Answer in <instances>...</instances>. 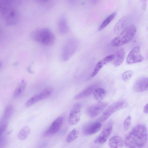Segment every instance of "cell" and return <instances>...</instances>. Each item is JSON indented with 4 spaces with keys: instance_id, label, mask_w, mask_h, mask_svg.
I'll list each match as a JSON object with an SVG mask.
<instances>
[{
    "instance_id": "f1b7e54d",
    "label": "cell",
    "mask_w": 148,
    "mask_h": 148,
    "mask_svg": "<svg viewBox=\"0 0 148 148\" xmlns=\"http://www.w3.org/2000/svg\"><path fill=\"white\" fill-rule=\"evenodd\" d=\"M131 117L130 116H128L125 120L124 123V127L126 130L129 129L131 124Z\"/></svg>"
},
{
    "instance_id": "ffe728a7",
    "label": "cell",
    "mask_w": 148,
    "mask_h": 148,
    "mask_svg": "<svg viewBox=\"0 0 148 148\" xmlns=\"http://www.w3.org/2000/svg\"><path fill=\"white\" fill-rule=\"evenodd\" d=\"M27 85V82L26 80H22L14 92L13 94V98L15 99L20 97L25 90Z\"/></svg>"
},
{
    "instance_id": "4fadbf2b",
    "label": "cell",
    "mask_w": 148,
    "mask_h": 148,
    "mask_svg": "<svg viewBox=\"0 0 148 148\" xmlns=\"http://www.w3.org/2000/svg\"><path fill=\"white\" fill-rule=\"evenodd\" d=\"M134 89L136 92H141L148 90V77H143L139 78L134 84Z\"/></svg>"
},
{
    "instance_id": "30bf717a",
    "label": "cell",
    "mask_w": 148,
    "mask_h": 148,
    "mask_svg": "<svg viewBox=\"0 0 148 148\" xmlns=\"http://www.w3.org/2000/svg\"><path fill=\"white\" fill-rule=\"evenodd\" d=\"M107 106L106 102H99L89 107L87 110V113L90 117H95L100 114Z\"/></svg>"
},
{
    "instance_id": "ba28073f",
    "label": "cell",
    "mask_w": 148,
    "mask_h": 148,
    "mask_svg": "<svg viewBox=\"0 0 148 148\" xmlns=\"http://www.w3.org/2000/svg\"><path fill=\"white\" fill-rule=\"evenodd\" d=\"M144 58L142 55L140 48L138 46L134 47L127 55L126 62L128 64H132L142 62Z\"/></svg>"
},
{
    "instance_id": "2e32d148",
    "label": "cell",
    "mask_w": 148,
    "mask_h": 148,
    "mask_svg": "<svg viewBox=\"0 0 148 148\" xmlns=\"http://www.w3.org/2000/svg\"><path fill=\"white\" fill-rule=\"evenodd\" d=\"M114 54V57L113 63L115 66H118L123 62L125 57V52L124 49L121 48L118 49Z\"/></svg>"
},
{
    "instance_id": "3957f363",
    "label": "cell",
    "mask_w": 148,
    "mask_h": 148,
    "mask_svg": "<svg viewBox=\"0 0 148 148\" xmlns=\"http://www.w3.org/2000/svg\"><path fill=\"white\" fill-rule=\"evenodd\" d=\"M136 32V28L134 25L127 26L125 29L112 40L111 45L119 47L130 42L134 37Z\"/></svg>"
},
{
    "instance_id": "8992f818",
    "label": "cell",
    "mask_w": 148,
    "mask_h": 148,
    "mask_svg": "<svg viewBox=\"0 0 148 148\" xmlns=\"http://www.w3.org/2000/svg\"><path fill=\"white\" fill-rule=\"evenodd\" d=\"M112 127L113 123L112 122L107 123L95 138L94 143L99 144H103L105 143L112 133Z\"/></svg>"
},
{
    "instance_id": "603a6c76",
    "label": "cell",
    "mask_w": 148,
    "mask_h": 148,
    "mask_svg": "<svg viewBox=\"0 0 148 148\" xmlns=\"http://www.w3.org/2000/svg\"><path fill=\"white\" fill-rule=\"evenodd\" d=\"M79 134V130L77 128L73 129L68 134L66 138V141L68 143H71L78 137Z\"/></svg>"
},
{
    "instance_id": "d4e9b609",
    "label": "cell",
    "mask_w": 148,
    "mask_h": 148,
    "mask_svg": "<svg viewBox=\"0 0 148 148\" xmlns=\"http://www.w3.org/2000/svg\"><path fill=\"white\" fill-rule=\"evenodd\" d=\"M116 14V12H114L107 17L100 25L98 28V30L100 31L105 28L115 17Z\"/></svg>"
},
{
    "instance_id": "cb8c5ba5",
    "label": "cell",
    "mask_w": 148,
    "mask_h": 148,
    "mask_svg": "<svg viewBox=\"0 0 148 148\" xmlns=\"http://www.w3.org/2000/svg\"><path fill=\"white\" fill-rule=\"evenodd\" d=\"M30 130V128L28 126L23 127L18 133V137L21 140L25 139L29 135Z\"/></svg>"
},
{
    "instance_id": "7402d4cb",
    "label": "cell",
    "mask_w": 148,
    "mask_h": 148,
    "mask_svg": "<svg viewBox=\"0 0 148 148\" xmlns=\"http://www.w3.org/2000/svg\"><path fill=\"white\" fill-rule=\"evenodd\" d=\"M106 91L104 89L101 88H96L93 92V97L95 99L101 102L104 98L106 95Z\"/></svg>"
},
{
    "instance_id": "d6986e66",
    "label": "cell",
    "mask_w": 148,
    "mask_h": 148,
    "mask_svg": "<svg viewBox=\"0 0 148 148\" xmlns=\"http://www.w3.org/2000/svg\"><path fill=\"white\" fill-rule=\"evenodd\" d=\"M97 84H94L87 87L77 94L75 97V99H79L83 98L89 96L96 88Z\"/></svg>"
},
{
    "instance_id": "ac0fdd59",
    "label": "cell",
    "mask_w": 148,
    "mask_h": 148,
    "mask_svg": "<svg viewBox=\"0 0 148 148\" xmlns=\"http://www.w3.org/2000/svg\"><path fill=\"white\" fill-rule=\"evenodd\" d=\"M123 144L124 142L122 139L119 136H113L108 140L109 148H122Z\"/></svg>"
},
{
    "instance_id": "5bb4252c",
    "label": "cell",
    "mask_w": 148,
    "mask_h": 148,
    "mask_svg": "<svg viewBox=\"0 0 148 148\" xmlns=\"http://www.w3.org/2000/svg\"><path fill=\"white\" fill-rule=\"evenodd\" d=\"M114 57V54H112L106 56L100 60L96 64L91 76L93 77L95 76L100 69L105 65L113 61Z\"/></svg>"
},
{
    "instance_id": "9a60e30c",
    "label": "cell",
    "mask_w": 148,
    "mask_h": 148,
    "mask_svg": "<svg viewBox=\"0 0 148 148\" xmlns=\"http://www.w3.org/2000/svg\"><path fill=\"white\" fill-rule=\"evenodd\" d=\"M128 19V16L125 15L121 18L116 23L114 29L116 34H119L127 26H126Z\"/></svg>"
},
{
    "instance_id": "9c48e42d",
    "label": "cell",
    "mask_w": 148,
    "mask_h": 148,
    "mask_svg": "<svg viewBox=\"0 0 148 148\" xmlns=\"http://www.w3.org/2000/svg\"><path fill=\"white\" fill-rule=\"evenodd\" d=\"M82 105L78 103L74 105L69 114L68 122L71 125L77 123L80 121L81 115Z\"/></svg>"
},
{
    "instance_id": "484cf974",
    "label": "cell",
    "mask_w": 148,
    "mask_h": 148,
    "mask_svg": "<svg viewBox=\"0 0 148 148\" xmlns=\"http://www.w3.org/2000/svg\"><path fill=\"white\" fill-rule=\"evenodd\" d=\"M14 112V108L13 106L10 105L7 106L4 110L3 118L8 120L12 115Z\"/></svg>"
},
{
    "instance_id": "6da1fadb",
    "label": "cell",
    "mask_w": 148,
    "mask_h": 148,
    "mask_svg": "<svg viewBox=\"0 0 148 148\" xmlns=\"http://www.w3.org/2000/svg\"><path fill=\"white\" fill-rule=\"evenodd\" d=\"M147 139V132L143 124L136 125L125 137V144L128 148H140L145 144Z\"/></svg>"
},
{
    "instance_id": "5b68a950",
    "label": "cell",
    "mask_w": 148,
    "mask_h": 148,
    "mask_svg": "<svg viewBox=\"0 0 148 148\" xmlns=\"http://www.w3.org/2000/svg\"><path fill=\"white\" fill-rule=\"evenodd\" d=\"M127 106V103L124 100H121L113 103L102 113L99 119V121L101 122L105 121L115 112L125 108Z\"/></svg>"
},
{
    "instance_id": "8fae6325",
    "label": "cell",
    "mask_w": 148,
    "mask_h": 148,
    "mask_svg": "<svg viewBox=\"0 0 148 148\" xmlns=\"http://www.w3.org/2000/svg\"><path fill=\"white\" fill-rule=\"evenodd\" d=\"M75 41H68L64 47L62 53L63 60L66 61L69 59L75 53L77 48L76 43Z\"/></svg>"
},
{
    "instance_id": "7a4b0ae2",
    "label": "cell",
    "mask_w": 148,
    "mask_h": 148,
    "mask_svg": "<svg viewBox=\"0 0 148 148\" xmlns=\"http://www.w3.org/2000/svg\"><path fill=\"white\" fill-rule=\"evenodd\" d=\"M16 4V3L13 1H4L0 3L1 14L8 25H14L18 20Z\"/></svg>"
},
{
    "instance_id": "44dd1931",
    "label": "cell",
    "mask_w": 148,
    "mask_h": 148,
    "mask_svg": "<svg viewBox=\"0 0 148 148\" xmlns=\"http://www.w3.org/2000/svg\"><path fill=\"white\" fill-rule=\"evenodd\" d=\"M58 28L59 32L61 34H65L68 32V27L64 16H62L60 18L58 22Z\"/></svg>"
},
{
    "instance_id": "4316f807",
    "label": "cell",
    "mask_w": 148,
    "mask_h": 148,
    "mask_svg": "<svg viewBox=\"0 0 148 148\" xmlns=\"http://www.w3.org/2000/svg\"><path fill=\"white\" fill-rule=\"evenodd\" d=\"M134 74L132 70H129L124 72L122 75V78L125 82L127 81L132 77Z\"/></svg>"
},
{
    "instance_id": "7c38bea8",
    "label": "cell",
    "mask_w": 148,
    "mask_h": 148,
    "mask_svg": "<svg viewBox=\"0 0 148 148\" xmlns=\"http://www.w3.org/2000/svg\"><path fill=\"white\" fill-rule=\"evenodd\" d=\"M63 121V118L60 116L56 118L45 132L44 135H49L55 134L60 128Z\"/></svg>"
},
{
    "instance_id": "4dcf8cb0",
    "label": "cell",
    "mask_w": 148,
    "mask_h": 148,
    "mask_svg": "<svg viewBox=\"0 0 148 148\" xmlns=\"http://www.w3.org/2000/svg\"></svg>"
},
{
    "instance_id": "e0dca14e",
    "label": "cell",
    "mask_w": 148,
    "mask_h": 148,
    "mask_svg": "<svg viewBox=\"0 0 148 148\" xmlns=\"http://www.w3.org/2000/svg\"><path fill=\"white\" fill-rule=\"evenodd\" d=\"M102 125L99 122L93 123L87 126L84 130V133L88 135L94 134L99 131L101 129Z\"/></svg>"
},
{
    "instance_id": "83f0119b",
    "label": "cell",
    "mask_w": 148,
    "mask_h": 148,
    "mask_svg": "<svg viewBox=\"0 0 148 148\" xmlns=\"http://www.w3.org/2000/svg\"><path fill=\"white\" fill-rule=\"evenodd\" d=\"M8 125L7 120L3 118L0 125V135L2 134L6 130Z\"/></svg>"
},
{
    "instance_id": "f546056e",
    "label": "cell",
    "mask_w": 148,
    "mask_h": 148,
    "mask_svg": "<svg viewBox=\"0 0 148 148\" xmlns=\"http://www.w3.org/2000/svg\"><path fill=\"white\" fill-rule=\"evenodd\" d=\"M144 112L146 114L148 113V103L144 107L143 109Z\"/></svg>"
},
{
    "instance_id": "52a82bcc",
    "label": "cell",
    "mask_w": 148,
    "mask_h": 148,
    "mask_svg": "<svg viewBox=\"0 0 148 148\" xmlns=\"http://www.w3.org/2000/svg\"><path fill=\"white\" fill-rule=\"evenodd\" d=\"M53 92L51 88H46L39 93L36 94L29 99L25 103V106L29 107L37 102L46 99Z\"/></svg>"
},
{
    "instance_id": "277c9868",
    "label": "cell",
    "mask_w": 148,
    "mask_h": 148,
    "mask_svg": "<svg viewBox=\"0 0 148 148\" xmlns=\"http://www.w3.org/2000/svg\"><path fill=\"white\" fill-rule=\"evenodd\" d=\"M31 37L35 41L42 45L49 46L55 42V36L52 31L47 28L38 29L34 31Z\"/></svg>"
}]
</instances>
